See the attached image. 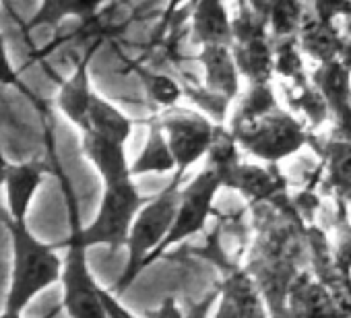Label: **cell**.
<instances>
[{
    "label": "cell",
    "instance_id": "2e32d148",
    "mask_svg": "<svg viewBox=\"0 0 351 318\" xmlns=\"http://www.w3.org/2000/svg\"><path fill=\"white\" fill-rule=\"evenodd\" d=\"M132 128H134V122L122 110H118L112 101H108L99 93H93L87 130H93L95 134L110 138L114 143L126 145L132 134Z\"/></svg>",
    "mask_w": 351,
    "mask_h": 318
},
{
    "label": "cell",
    "instance_id": "484cf974",
    "mask_svg": "<svg viewBox=\"0 0 351 318\" xmlns=\"http://www.w3.org/2000/svg\"><path fill=\"white\" fill-rule=\"evenodd\" d=\"M7 164H9V159L5 157V153H3V151H0V170H3Z\"/></svg>",
    "mask_w": 351,
    "mask_h": 318
},
{
    "label": "cell",
    "instance_id": "7402d4cb",
    "mask_svg": "<svg viewBox=\"0 0 351 318\" xmlns=\"http://www.w3.org/2000/svg\"><path fill=\"white\" fill-rule=\"evenodd\" d=\"M99 297H101V306L106 312V318H136L122 302L118 295H114L110 289L99 287Z\"/></svg>",
    "mask_w": 351,
    "mask_h": 318
},
{
    "label": "cell",
    "instance_id": "603a6c76",
    "mask_svg": "<svg viewBox=\"0 0 351 318\" xmlns=\"http://www.w3.org/2000/svg\"><path fill=\"white\" fill-rule=\"evenodd\" d=\"M153 318H189V316L182 312V308L178 306V302H176L173 297H165L159 304V308L155 310Z\"/></svg>",
    "mask_w": 351,
    "mask_h": 318
},
{
    "label": "cell",
    "instance_id": "d6986e66",
    "mask_svg": "<svg viewBox=\"0 0 351 318\" xmlns=\"http://www.w3.org/2000/svg\"><path fill=\"white\" fill-rule=\"evenodd\" d=\"M134 73H136V77L141 79V83L145 87L147 97L157 108H161L163 112L171 110V108H178L180 99L184 97V89H182V85L178 81L163 75V73L145 69L141 64L134 66Z\"/></svg>",
    "mask_w": 351,
    "mask_h": 318
},
{
    "label": "cell",
    "instance_id": "30bf717a",
    "mask_svg": "<svg viewBox=\"0 0 351 318\" xmlns=\"http://www.w3.org/2000/svg\"><path fill=\"white\" fill-rule=\"evenodd\" d=\"M99 44H95L75 66L73 75L60 83L58 95H56V106L60 110V114L73 122L81 132H85L89 128V108H91V99H93V87H91V73H89V64H91V56L95 54V48Z\"/></svg>",
    "mask_w": 351,
    "mask_h": 318
},
{
    "label": "cell",
    "instance_id": "9a60e30c",
    "mask_svg": "<svg viewBox=\"0 0 351 318\" xmlns=\"http://www.w3.org/2000/svg\"><path fill=\"white\" fill-rule=\"evenodd\" d=\"M221 184L223 188L238 191L250 201H267L279 193L275 178L267 170L258 166H248L242 162H238L236 166H232L230 170L221 174Z\"/></svg>",
    "mask_w": 351,
    "mask_h": 318
},
{
    "label": "cell",
    "instance_id": "7a4b0ae2",
    "mask_svg": "<svg viewBox=\"0 0 351 318\" xmlns=\"http://www.w3.org/2000/svg\"><path fill=\"white\" fill-rule=\"evenodd\" d=\"M180 188H182V176L173 174L171 182L153 199H149L136 213L126 246H124L126 267L120 279L116 281L114 289H110L114 295L120 297L128 289V285H132L134 279L149 267L151 256L161 246V242L165 240L171 228V221L176 217V209H178V201H180Z\"/></svg>",
    "mask_w": 351,
    "mask_h": 318
},
{
    "label": "cell",
    "instance_id": "3957f363",
    "mask_svg": "<svg viewBox=\"0 0 351 318\" xmlns=\"http://www.w3.org/2000/svg\"><path fill=\"white\" fill-rule=\"evenodd\" d=\"M147 201L149 197H145L138 191L134 178H124L112 184H104L101 205L97 209V215L87 228L79 225L77 211H73L75 213L73 234L85 250H91L95 246H108L112 250L124 248L132 221Z\"/></svg>",
    "mask_w": 351,
    "mask_h": 318
},
{
    "label": "cell",
    "instance_id": "cb8c5ba5",
    "mask_svg": "<svg viewBox=\"0 0 351 318\" xmlns=\"http://www.w3.org/2000/svg\"><path fill=\"white\" fill-rule=\"evenodd\" d=\"M56 312H58V310H54V312H50V314H46V316H42V318H54ZM0 318H23V314L11 312V310H3V312H0Z\"/></svg>",
    "mask_w": 351,
    "mask_h": 318
},
{
    "label": "cell",
    "instance_id": "4316f807",
    "mask_svg": "<svg viewBox=\"0 0 351 318\" xmlns=\"http://www.w3.org/2000/svg\"><path fill=\"white\" fill-rule=\"evenodd\" d=\"M347 207H349V213H351V199L347 201Z\"/></svg>",
    "mask_w": 351,
    "mask_h": 318
},
{
    "label": "cell",
    "instance_id": "277c9868",
    "mask_svg": "<svg viewBox=\"0 0 351 318\" xmlns=\"http://www.w3.org/2000/svg\"><path fill=\"white\" fill-rule=\"evenodd\" d=\"M221 188H223L221 176L207 166L189 184H184L180 188V201H178V209H176L171 228H169L165 240L161 242V246L151 256L149 265L155 262L157 258H161L171 246L195 238L197 234H201L207 228Z\"/></svg>",
    "mask_w": 351,
    "mask_h": 318
},
{
    "label": "cell",
    "instance_id": "8fae6325",
    "mask_svg": "<svg viewBox=\"0 0 351 318\" xmlns=\"http://www.w3.org/2000/svg\"><path fill=\"white\" fill-rule=\"evenodd\" d=\"M83 155L89 159V164L101 176L104 184H112L130 176V162L126 155V145L114 143L95 134L93 130H85L81 138Z\"/></svg>",
    "mask_w": 351,
    "mask_h": 318
},
{
    "label": "cell",
    "instance_id": "5b68a950",
    "mask_svg": "<svg viewBox=\"0 0 351 318\" xmlns=\"http://www.w3.org/2000/svg\"><path fill=\"white\" fill-rule=\"evenodd\" d=\"M238 147L246 149L250 155L265 159V162H281L283 157L295 153L306 140L308 134L298 122L285 114H265L256 120L238 124L230 128Z\"/></svg>",
    "mask_w": 351,
    "mask_h": 318
},
{
    "label": "cell",
    "instance_id": "6da1fadb",
    "mask_svg": "<svg viewBox=\"0 0 351 318\" xmlns=\"http://www.w3.org/2000/svg\"><path fill=\"white\" fill-rule=\"evenodd\" d=\"M9 232L13 240V271L7 291L5 310H23L46 289L60 283L62 256L56 246L38 240L27 221H9Z\"/></svg>",
    "mask_w": 351,
    "mask_h": 318
},
{
    "label": "cell",
    "instance_id": "ffe728a7",
    "mask_svg": "<svg viewBox=\"0 0 351 318\" xmlns=\"http://www.w3.org/2000/svg\"><path fill=\"white\" fill-rule=\"evenodd\" d=\"M215 318H258L256 299L248 285H242L240 279H232L230 285L219 291V302Z\"/></svg>",
    "mask_w": 351,
    "mask_h": 318
},
{
    "label": "cell",
    "instance_id": "e0dca14e",
    "mask_svg": "<svg viewBox=\"0 0 351 318\" xmlns=\"http://www.w3.org/2000/svg\"><path fill=\"white\" fill-rule=\"evenodd\" d=\"M106 3H108V0H42L38 13L27 23V32H32L36 27H44V25L56 27L66 17L89 19Z\"/></svg>",
    "mask_w": 351,
    "mask_h": 318
},
{
    "label": "cell",
    "instance_id": "9c48e42d",
    "mask_svg": "<svg viewBox=\"0 0 351 318\" xmlns=\"http://www.w3.org/2000/svg\"><path fill=\"white\" fill-rule=\"evenodd\" d=\"M46 166L40 162L7 164L0 170V184L7 193V209L11 221H27V213L34 205L38 191L46 178Z\"/></svg>",
    "mask_w": 351,
    "mask_h": 318
},
{
    "label": "cell",
    "instance_id": "ac0fdd59",
    "mask_svg": "<svg viewBox=\"0 0 351 318\" xmlns=\"http://www.w3.org/2000/svg\"><path fill=\"white\" fill-rule=\"evenodd\" d=\"M345 201H335L332 211H324L320 207V213L324 215V232L332 234L330 244V254L337 267L343 271L351 273V219H349V209L345 207Z\"/></svg>",
    "mask_w": 351,
    "mask_h": 318
},
{
    "label": "cell",
    "instance_id": "52a82bcc",
    "mask_svg": "<svg viewBox=\"0 0 351 318\" xmlns=\"http://www.w3.org/2000/svg\"><path fill=\"white\" fill-rule=\"evenodd\" d=\"M66 254L62 256V310L69 318H106L97 281L87 262V250L79 244L75 234L66 240Z\"/></svg>",
    "mask_w": 351,
    "mask_h": 318
},
{
    "label": "cell",
    "instance_id": "8992f818",
    "mask_svg": "<svg viewBox=\"0 0 351 318\" xmlns=\"http://www.w3.org/2000/svg\"><path fill=\"white\" fill-rule=\"evenodd\" d=\"M157 122L176 159V168H178L176 174L178 176H184V172H189L203 157H207V151L217 130L213 120H209L197 110L171 108L165 110L157 118Z\"/></svg>",
    "mask_w": 351,
    "mask_h": 318
},
{
    "label": "cell",
    "instance_id": "d4e9b609",
    "mask_svg": "<svg viewBox=\"0 0 351 318\" xmlns=\"http://www.w3.org/2000/svg\"><path fill=\"white\" fill-rule=\"evenodd\" d=\"M184 3V0H169V7H167V17L176 11V9H178L180 5Z\"/></svg>",
    "mask_w": 351,
    "mask_h": 318
},
{
    "label": "cell",
    "instance_id": "5bb4252c",
    "mask_svg": "<svg viewBox=\"0 0 351 318\" xmlns=\"http://www.w3.org/2000/svg\"><path fill=\"white\" fill-rule=\"evenodd\" d=\"M176 159L169 151V145L165 140V134L157 120L149 122L147 140L136 155L134 162H130V176H163V174H176Z\"/></svg>",
    "mask_w": 351,
    "mask_h": 318
},
{
    "label": "cell",
    "instance_id": "44dd1931",
    "mask_svg": "<svg viewBox=\"0 0 351 318\" xmlns=\"http://www.w3.org/2000/svg\"><path fill=\"white\" fill-rule=\"evenodd\" d=\"M0 85H7V87H15V89H21L25 95H29L27 87L21 83V77L17 75L13 62H11V56H9V50H7V40L0 32Z\"/></svg>",
    "mask_w": 351,
    "mask_h": 318
},
{
    "label": "cell",
    "instance_id": "4fadbf2b",
    "mask_svg": "<svg viewBox=\"0 0 351 318\" xmlns=\"http://www.w3.org/2000/svg\"><path fill=\"white\" fill-rule=\"evenodd\" d=\"M193 36L203 46H230L232 21L223 0H197L193 13Z\"/></svg>",
    "mask_w": 351,
    "mask_h": 318
},
{
    "label": "cell",
    "instance_id": "7c38bea8",
    "mask_svg": "<svg viewBox=\"0 0 351 318\" xmlns=\"http://www.w3.org/2000/svg\"><path fill=\"white\" fill-rule=\"evenodd\" d=\"M199 60L205 69V91L232 101L238 93V66L230 46H203Z\"/></svg>",
    "mask_w": 351,
    "mask_h": 318
},
{
    "label": "cell",
    "instance_id": "83f0119b",
    "mask_svg": "<svg viewBox=\"0 0 351 318\" xmlns=\"http://www.w3.org/2000/svg\"><path fill=\"white\" fill-rule=\"evenodd\" d=\"M0 3H3V0H0Z\"/></svg>",
    "mask_w": 351,
    "mask_h": 318
},
{
    "label": "cell",
    "instance_id": "ba28073f",
    "mask_svg": "<svg viewBox=\"0 0 351 318\" xmlns=\"http://www.w3.org/2000/svg\"><path fill=\"white\" fill-rule=\"evenodd\" d=\"M285 318H351L345 314L330 291L314 279V275L304 269L300 271L287 287V308Z\"/></svg>",
    "mask_w": 351,
    "mask_h": 318
}]
</instances>
